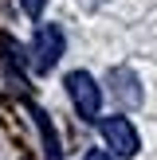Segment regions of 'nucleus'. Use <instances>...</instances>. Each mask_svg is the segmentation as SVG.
Wrapping results in <instances>:
<instances>
[{
	"instance_id": "39448f33",
	"label": "nucleus",
	"mask_w": 157,
	"mask_h": 160,
	"mask_svg": "<svg viewBox=\"0 0 157 160\" xmlns=\"http://www.w3.org/2000/svg\"><path fill=\"white\" fill-rule=\"evenodd\" d=\"M20 8H24L28 16H31V20H39V12L47 8V0H20Z\"/></svg>"
},
{
	"instance_id": "f03ea898",
	"label": "nucleus",
	"mask_w": 157,
	"mask_h": 160,
	"mask_svg": "<svg viewBox=\"0 0 157 160\" xmlns=\"http://www.w3.org/2000/svg\"><path fill=\"white\" fill-rule=\"evenodd\" d=\"M67 94H71L75 109L86 117V121H94V117H98V109H102V94H98V86H94V78L86 74V70L67 74Z\"/></svg>"
},
{
	"instance_id": "f257e3e1",
	"label": "nucleus",
	"mask_w": 157,
	"mask_h": 160,
	"mask_svg": "<svg viewBox=\"0 0 157 160\" xmlns=\"http://www.w3.org/2000/svg\"><path fill=\"white\" fill-rule=\"evenodd\" d=\"M63 47H67L63 31L55 28V23H43V28L35 31V39H31V67L35 70H51L55 62H59Z\"/></svg>"
},
{
	"instance_id": "20e7f679",
	"label": "nucleus",
	"mask_w": 157,
	"mask_h": 160,
	"mask_svg": "<svg viewBox=\"0 0 157 160\" xmlns=\"http://www.w3.org/2000/svg\"><path fill=\"white\" fill-rule=\"evenodd\" d=\"M110 86H114L118 102H122L126 109L141 106V90H138V74H133L130 67H118V70H110Z\"/></svg>"
},
{
	"instance_id": "423d86ee",
	"label": "nucleus",
	"mask_w": 157,
	"mask_h": 160,
	"mask_svg": "<svg viewBox=\"0 0 157 160\" xmlns=\"http://www.w3.org/2000/svg\"><path fill=\"white\" fill-rule=\"evenodd\" d=\"M86 160H110L106 152H86Z\"/></svg>"
},
{
	"instance_id": "7ed1b4c3",
	"label": "nucleus",
	"mask_w": 157,
	"mask_h": 160,
	"mask_svg": "<svg viewBox=\"0 0 157 160\" xmlns=\"http://www.w3.org/2000/svg\"><path fill=\"white\" fill-rule=\"evenodd\" d=\"M102 141H106L118 156H133L138 152V133H133V125L126 121V117H106V121H102Z\"/></svg>"
}]
</instances>
